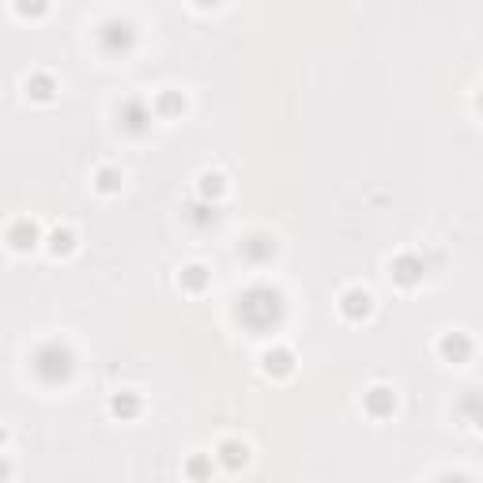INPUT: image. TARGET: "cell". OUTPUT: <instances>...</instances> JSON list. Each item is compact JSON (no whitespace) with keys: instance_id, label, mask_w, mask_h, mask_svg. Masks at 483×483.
<instances>
[{"instance_id":"1","label":"cell","mask_w":483,"mask_h":483,"mask_svg":"<svg viewBox=\"0 0 483 483\" xmlns=\"http://www.w3.org/2000/svg\"><path fill=\"white\" fill-rule=\"evenodd\" d=\"M34 374H38L42 381H50V385L65 381L68 374H72V352H68L65 344H57V340L42 344L38 355H34Z\"/></svg>"},{"instance_id":"2","label":"cell","mask_w":483,"mask_h":483,"mask_svg":"<svg viewBox=\"0 0 483 483\" xmlns=\"http://www.w3.org/2000/svg\"><path fill=\"white\" fill-rule=\"evenodd\" d=\"M257 313H264V325H268L272 318H280V295H276L272 287H253V291H246V298H242L238 318H246L253 325Z\"/></svg>"},{"instance_id":"3","label":"cell","mask_w":483,"mask_h":483,"mask_svg":"<svg viewBox=\"0 0 483 483\" xmlns=\"http://www.w3.org/2000/svg\"><path fill=\"white\" fill-rule=\"evenodd\" d=\"M38 242H42V234H38V223H34L31 215H19V219L8 227V246L16 253H27V249L38 246Z\"/></svg>"},{"instance_id":"4","label":"cell","mask_w":483,"mask_h":483,"mask_svg":"<svg viewBox=\"0 0 483 483\" xmlns=\"http://www.w3.org/2000/svg\"><path fill=\"white\" fill-rule=\"evenodd\" d=\"M99 42L106 45V50H129L132 45V23L129 19H106L99 27Z\"/></svg>"},{"instance_id":"5","label":"cell","mask_w":483,"mask_h":483,"mask_svg":"<svg viewBox=\"0 0 483 483\" xmlns=\"http://www.w3.org/2000/svg\"><path fill=\"white\" fill-rule=\"evenodd\" d=\"M370 291H362V287H347V291L340 295V313L347 321H362L370 313Z\"/></svg>"},{"instance_id":"6","label":"cell","mask_w":483,"mask_h":483,"mask_svg":"<svg viewBox=\"0 0 483 483\" xmlns=\"http://www.w3.org/2000/svg\"><path fill=\"white\" fill-rule=\"evenodd\" d=\"M261 367H264V374H272V378H287V374L295 370V355L287 352V347H272V352L261 355Z\"/></svg>"},{"instance_id":"7","label":"cell","mask_w":483,"mask_h":483,"mask_svg":"<svg viewBox=\"0 0 483 483\" xmlns=\"http://www.w3.org/2000/svg\"><path fill=\"white\" fill-rule=\"evenodd\" d=\"M219 461H223L227 468H242V465L249 461V445H246V442H238V438L219 442Z\"/></svg>"},{"instance_id":"8","label":"cell","mask_w":483,"mask_h":483,"mask_svg":"<svg viewBox=\"0 0 483 483\" xmlns=\"http://www.w3.org/2000/svg\"><path fill=\"white\" fill-rule=\"evenodd\" d=\"M393 408H396L393 389H385V385H374V389L367 393V412H370V416H385V412H393Z\"/></svg>"},{"instance_id":"9","label":"cell","mask_w":483,"mask_h":483,"mask_svg":"<svg viewBox=\"0 0 483 483\" xmlns=\"http://www.w3.org/2000/svg\"><path fill=\"white\" fill-rule=\"evenodd\" d=\"M121 117H125V129L140 132V129H143V121H151V110H143V102H140V99H129L125 106H121Z\"/></svg>"},{"instance_id":"10","label":"cell","mask_w":483,"mask_h":483,"mask_svg":"<svg viewBox=\"0 0 483 483\" xmlns=\"http://www.w3.org/2000/svg\"><path fill=\"white\" fill-rule=\"evenodd\" d=\"M110 412L121 416V419L136 416V412H140V396H136V393H117L114 401H110Z\"/></svg>"},{"instance_id":"11","label":"cell","mask_w":483,"mask_h":483,"mask_svg":"<svg viewBox=\"0 0 483 483\" xmlns=\"http://www.w3.org/2000/svg\"><path fill=\"white\" fill-rule=\"evenodd\" d=\"M181 283H185L189 291H204V287H208V268H204V264H185V268H181Z\"/></svg>"},{"instance_id":"12","label":"cell","mask_w":483,"mask_h":483,"mask_svg":"<svg viewBox=\"0 0 483 483\" xmlns=\"http://www.w3.org/2000/svg\"><path fill=\"white\" fill-rule=\"evenodd\" d=\"M223 189H227V178H223L219 170H204V174H200V197H204V200L219 197Z\"/></svg>"},{"instance_id":"13","label":"cell","mask_w":483,"mask_h":483,"mask_svg":"<svg viewBox=\"0 0 483 483\" xmlns=\"http://www.w3.org/2000/svg\"><path fill=\"white\" fill-rule=\"evenodd\" d=\"M419 272H423V264H419L416 257H396V264H393V276H396L401 283H416Z\"/></svg>"},{"instance_id":"14","label":"cell","mask_w":483,"mask_h":483,"mask_svg":"<svg viewBox=\"0 0 483 483\" xmlns=\"http://www.w3.org/2000/svg\"><path fill=\"white\" fill-rule=\"evenodd\" d=\"M27 91L34 94V99H42V102H50L53 99V91H57V83L45 76V72H38V76H31L27 80Z\"/></svg>"},{"instance_id":"15","label":"cell","mask_w":483,"mask_h":483,"mask_svg":"<svg viewBox=\"0 0 483 483\" xmlns=\"http://www.w3.org/2000/svg\"><path fill=\"white\" fill-rule=\"evenodd\" d=\"M72 249H76V234H72L68 227H57V231L50 234V253L60 257V253H72Z\"/></svg>"},{"instance_id":"16","label":"cell","mask_w":483,"mask_h":483,"mask_svg":"<svg viewBox=\"0 0 483 483\" xmlns=\"http://www.w3.org/2000/svg\"><path fill=\"white\" fill-rule=\"evenodd\" d=\"M94 185H99L102 192H117L121 189V170L117 166H99V170H94Z\"/></svg>"},{"instance_id":"17","label":"cell","mask_w":483,"mask_h":483,"mask_svg":"<svg viewBox=\"0 0 483 483\" xmlns=\"http://www.w3.org/2000/svg\"><path fill=\"white\" fill-rule=\"evenodd\" d=\"M178 110H185V99H178L174 91H163L151 106V114H178Z\"/></svg>"},{"instance_id":"18","label":"cell","mask_w":483,"mask_h":483,"mask_svg":"<svg viewBox=\"0 0 483 483\" xmlns=\"http://www.w3.org/2000/svg\"><path fill=\"white\" fill-rule=\"evenodd\" d=\"M246 253H249L253 261H264V257H272V253H276V242L261 238V234H253V238L246 242Z\"/></svg>"},{"instance_id":"19","label":"cell","mask_w":483,"mask_h":483,"mask_svg":"<svg viewBox=\"0 0 483 483\" xmlns=\"http://www.w3.org/2000/svg\"><path fill=\"white\" fill-rule=\"evenodd\" d=\"M208 472H212V461L204 453H192L189 461H185V476L189 479H208Z\"/></svg>"},{"instance_id":"20","label":"cell","mask_w":483,"mask_h":483,"mask_svg":"<svg viewBox=\"0 0 483 483\" xmlns=\"http://www.w3.org/2000/svg\"><path fill=\"white\" fill-rule=\"evenodd\" d=\"M438 352H442V355H465V352H468V340H461V336H442Z\"/></svg>"},{"instance_id":"21","label":"cell","mask_w":483,"mask_h":483,"mask_svg":"<svg viewBox=\"0 0 483 483\" xmlns=\"http://www.w3.org/2000/svg\"><path fill=\"white\" fill-rule=\"evenodd\" d=\"M8 472H11V468H8V461H4V457H0V479H4Z\"/></svg>"},{"instance_id":"22","label":"cell","mask_w":483,"mask_h":483,"mask_svg":"<svg viewBox=\"0 0 483 483\" xmlns=\"http://www.w3.org/2000/svg\"><path fill=\"white\" fill-rule=\"evenodd\" d=\"M4 442H8V430H4V427H0V445H4Z\"/></svg>"}]
</instances>
